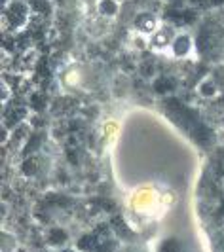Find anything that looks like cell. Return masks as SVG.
Segmentation results:
<instances>
[{
  "label": "cell",
  "instance_id": "1",
  "mask_svg": "<svg viewBox=\"0 0 224 252\" xmlns=\"http://www.w3.org/2000/svg\"><path fill=\"white\" fill-rule=\"evenodd\" d=\"M158 252H187V247H185V243L179 239V237H165V239L160 243V249Z\"/></svg>",
  "mask_w": 224,
  "mask_h": 252
}]
</instances>
